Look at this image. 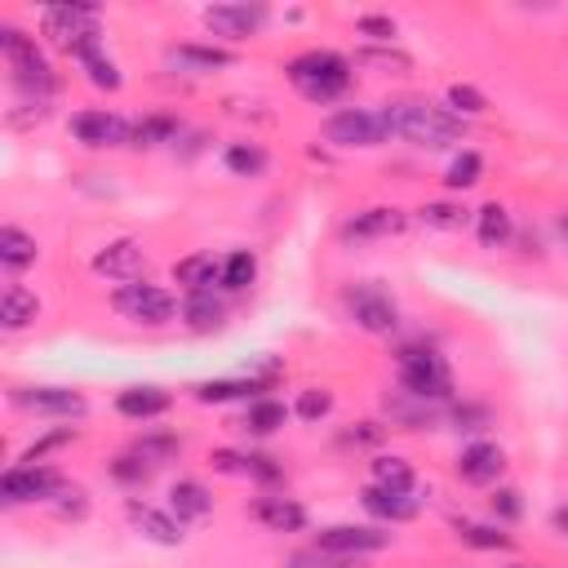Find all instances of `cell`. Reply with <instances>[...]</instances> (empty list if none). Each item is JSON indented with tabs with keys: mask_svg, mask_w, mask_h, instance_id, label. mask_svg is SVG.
<instances>
[{
	"mask_svg": "<svg viewBox=\"0 0 568 568\" xmlns=\"http://www.w3.org/2000/svg\"><path fill=\"white\" fill-rule=\"evenodd\" d=\"M169 58H173V62H186V67H195V71H213V67H231V62H235L231 49H217V44H178Z\"/></svg>",
	"mask_w": 568,
	"mask_h": 568,
	"instance_id": "34",
	"label": "cell"
},
{
	"mask_svg": "<svg viewBox=\"0 0 568 568\" xmlns=\"http://www.w3.org/2000/svg\"><path fill=\"white\" fill-rule=\"evenodd\" d=\"M475 235L484 248H501L510 240V209L501 200H488L479 213H475Z\"/></svg>",
	"mask_w": 568,
	"mask_h": 568,
	"instance_id": "25",
	"label": "cell"
},
{
	"mask_svg": "<svg viewBox=\"0 0 568 568\" xmlns=\"http://www.w3.org/2000/svg\"><path fill=\"white\" fill-rule=\"evenodd\" d=\"M493 515H497L501 524H515V519L524 515V501H519V488H497V493H493Z\"/></svg>",
	"mask_w": 568,
	"mask_h": 568,
	"instance_id": "44",
	"label": "cell"
},
{
	"mask_svg": "<svg viewBox=\"0 0 568 568\" xmlns=\"http://www.w3.org/2000/svg\"><path fill=\"white\" fill-rule=\"evenodd\" d=\"M151 466H155V462H146L142 453H124V457H115V462H111V475H115L120 484L138 488V484H146V479H151Z\"/></svg>",
	"mask_w": 568,
	"mask_h": 568,
	"instance_id": "40",
	"label": "cell"
},
{
	"mask_svg": "<svg viewBox=\"0 0 568 568\" xmlns=\"http://www.w3.org/2000/svg\"><path fill=\"white\" fill-rule=\"evenodd\" d=\"M501 470H506V453H501L497 444H488V439L466 444L462 457H457V475H462V484H475V488L497 484Z\"/></svg>",
	"mask_w": 568,
	"mask_h": 568,
	"instance_id": "15",
	"label": "cell"
},
{
	"mask_svg": "<svg viewBox=\"0 0 568 568\" xmlns=\"http://www.w3.org/2000/svg\"><path fill=\"white\" fill-rule=\"evenodd\" d=\"M169 390H160V386H129V390H120L115 395V413L120 417H129V422H151V417H164L169 413Z\"/></svg>",
	"mask_w": 568,
	"mask_h": 568,
	"instance_id": "19",
	"label": "cell"
},
{
	"mask_svg": "<svg viewBox=\"0 0 568 568\" xmlns=\"http://www.w3.org/2000/svg\"><path fill=\"white\" fill-rule=\"evenodd\" d=\"M111 306L124 315V320H133V324H169L173 320V311H178V302H173V293L169 288H160V284H120L115 293H111Z\"/></svg>",
	"mask_w": 568,
	"mask_h": 568,
	"instance_id": "7",
	"label": "cell"
},
{
	"mask_svg": "<svg viewBox=\"0 0 568 568\" xmlns=\"http://www.w3.org/2000/svg\"><path fill=\"white\" fill-rule=\"evenodd\" d=\"M36 315H40V297H36L31 288L9 284V288L0 293V324H4L9 333H18V328L36 324Z\"/></svg>",
	"mask_w": 568,
	"mask_h": 568,
	"instance_id": "23",
	"label": "cell"
},
{
	"mask_svg": "<svg viewBox=\"0 0 568 568\" xmlns=\"http://www.w3.org/2000/svg\"><path fill=\"white\" fill-rule=\"evenodd\" d=\"M359 506L373 515V519H382V524H408V519H417V497L413 493H390V488H377V484H368L364 493H359Z\"/></svg>",
	"mask_w": 568,
	"mask_h": 568,
	"instance_id": "17",
	"label": "cell"
},
{
	"mask_svg": "<svg viewBox=\"0 0 568 568\" xmlns=\"http://www.w3.org/2000/svg\"><path fill=\"white\" fill-rule=\"evenodd\" d=\"M390 546V532L368 528V524H333L315 532V550L333 555V559H359V555H377Z\"/></svg>",
	"mask_w": 568,
	"mask_h": 568,
	"instance_id": "8",
	"label": "cell"
},
{
	"mask_svg": "<svg viewBox=\"0 0 568 568\" xmlns=\"http://www.w3.org/2000/svg\"><path fill=\"white\" fill-rule=\"evenodd\" d=\"M550 524H555V532H564V537H568V506H559V510L550 515Z\"/></svg>",
	"mask_w": 568,
	"mask_h": 568,
	"instance_id": "47",
	"label": "cell"
},
{
	"mask_svg": "<svg viewBox=\"0 0 568 568\" xmlns=\"http://www.w3.org/2000/svg\"><path fill=\"white\" fill-rule=\"evenodd\" d=\"M209 462H213L217 470H226V475H248V457H240V453H226V448H217Z\"/></svg>",
	"mask_w": 568,
	"mask_h": 568,
	"instance_id": "45",
	"label": "cell"
},
{
	"mask_svg": "<svg viewBox=\"0 0 568 568\" xmlns=\"http://www.w3.org/2000/svg\"><path fill=\"white\" fill-rule=\"evenodd\" d=\"M284 422H288V408H284L280 399H271V395H257V399H248L244 426H248L253 435H275V430H284Z\"/></svg>",
	"mask_w": 568,
	"mask_h": 568,
	"instance_id": "28",
	"label": "cell"
},
{
	"mask_svg": "<svg viewBox=\"0 0 568 568\" xmlns=\"http://www.w3.org/2000/svg\"><path fill=\"white\" fill-rule=\"evenodd\" d=\"M355 31H359V36H373V40H382V44H390L395 18H386V13H359V18H355Z\"/></svg>",
	"mask_w": 568,
	"mask_h": 568,
	"instance_id": "43",
	"label": "cell"
},
{
	"mask_svg": "<svg viewBox=\"0 0 568 568\" xmlns=\"http://www.w3.org/2000/svg\"><path fill=\"white\" fill-rule=\"evenodd\" d=\"M404 222H408V217H404L395 204H373V209L355 213V217L342 226V235H346V240H382V235H399Z\"/></svg>",
	"mask_w": 568,
	"mask_h": 568,
	"instance_id": "18",
	"label": "cell"
},
{
	"mask_svg": "<svg viewBox=\"0 0 568 568\" xmlns=\"http://www.w3.org/2000/svg\"><path fill=\"white\" fill-rule=\"evenodd\" d=\"M559 231H564V240H568V217H564V222H559Z\"/></svg>",
	"mask_w": 568,
	"mask_h": 568,
	"instance_id": "48",
	"label": "cell"
},
{
	"mask_svg": "<svg viewBox=\"0 0 568 568\" xmlns=\"http://www.w3.org/2000/svg\"><path fill=\"white\" fill-rule=\"evenodd\" d=\"M67 484H62V475L53 470V466H9L4 475H0V497L4 501H53L58 493H62Z\"/></svg>",
	"mask_w": 568,
	"mask_h": 568,
	"instance_id": "9",
	"label": "cell"
},
{
	"mask_svg": "<svg viewBox=\"0 0 568 568\" xmlns=\"http://www.w3.org/2000/svg\"><path fill=\"white\" fill-rule=\"evenodd\" d=\"M288 84L306 102H333L351 89V58H342L333 49H306L288 62Z\"/></svg>",
	"mask_w": 568,
	"mask_h": 568,
	"instance_id": "2",
	"label": "cell"
},
{
	"mask_svg": "<svg viewBox=\"0 0 568 568\" xmlns=\"http://www.w3.org/2000/svg\"><path fill=\"white\" fill-rule=\"evenodd\" d=\"M351 67H368V71H382V75H408L413 71V58L408 53H399V49H390V44H364V49H355V58H351Z\"/></svg>",
	"mask_w": 568,
	"mask_h": 568,
	"instance_id": "27",
	"label": "cell"
},
{
	"mask_svg": "<svg viewBox=\"0 0 568 568\" xmlns=\"http://www.w3.org/2000/svg\"><path fill=\"white\" fill-rule=\"evenodd\" d=\"M453 532H457V541H462V546H470V550H510V546H515V541H510V532H501V528H493V524L457 519V524H453Z\"/></svg>",
	"mask_w": 568,
	"mask_h": 568,
	"instance_id": "30",
	"label": "cell"
},
{
	"mask_svg": "<svg viewBox=\"0 0 568 568\" xmlns=\"http://www.w3.org/2000/svg\"><path fill=\"white\" fill-rule=\"evenodd\" d=\"M373 484L390 493H413V466L399 453H377L373 457Z\"/></svg>",
	"mask_w": 568,
	"mask_h": 568,
	"instance_id": "29",
	"label": "cell"
},
{
	"mask_svg": "<svg viewBox=\"0 0 568 568\" xmlns=\"http://www.w3.org/2000/svg\"><path fill=\"white\" fill-rule=\"evenodd\" d=\"M80 67H84V75H89V84H98V89H106V93H115L120 84H124V75H120V67L102 53V44H89L84 53H80Z\"/></svg>",
	"mask_w": 568,
	"mask_h": 568,
	"instance_id": "31",
	"label": "cell"
},
{
	"mask_svg": "<svg viewBox=\"0 0 568 568\" xmlns=\"http://www.w3.org/2000/svg\"><path fill=\"white\" fill-rule=\"evenodd\" d=\"M399 386H404V395H413V399H422V404H435V399H448V390H453V368H448V359H444L439 351H430V346H408V351L399 355Z\"/></svg>",
	"mask_w": 568,
	"mask_h": 568,
	"instance_id": "4",
	"label": "cell"
},
{
	"mask_svg": "<svg viewBox=\"0 0 568 568\" xmlns=\"http://www.w3.org/2000/svg\"><path fill=\"white\" fill-rule=\"evenodd\" d=\"M0 49L9 58V71H13L18 93H27V98H36L44 106V98L53 93V71H49L44 53L36 49V40L27 31H18V27H4L0 31Z\"/></svg>",
	"mask_w": 568,
	"mask_h": 568,
	"instance_id": "3",
	"label": "cell"
},
{
	"mask_svg": "<svg viewBox=\"0 0 568 568\" xmlns=\"http://www.w3.org/2000/svg\"><path fill=\"white\" fill-rule=\"evenodd\" d=\"M293 413H297L302 422H324V417L333 413V390H324V386H306V390L297 395Z\"/></svg>",
	"mask_w": 568,
	"mask_h": 568,
	"instance_id": "39",
	"label": "cell"
},
{
	"mask_svg": "<svg viewBox=\"0 0 568 568\" xmlns=\"http://www.w3.org/2000/svg\"><path fill=\"white\" fill-rule=\"evenodd\" d=\"M346 311L364 333H395V324H399V306L377 284H355L346 293Z\"/></svg>",
	"mask_w": 568,
	"mask_h": 568,
	"instance_id": "10",
	"label": "cell"
},
{
	"mask_svg": "<svg viewBox=\"0 0 568 568\" xmlns=\"http://www.w3.org/2000/svg\"><path fill=\"white\" fill-rule=\"evenodd\" d=\"M146 266V248L138 240H111L106 248L93 253V275L102 280H120V284H133Z\"/></svg>",
	"mask_w": 568,
	"mask_h": 568,
	"instance_id": "13",
	"label": "cell"
},
{
	"mask_svg": "<svg viewBox=\"0 0 568 568\" xmlns=\"http://www.w3.org/2000/svg\"><path fill=\"white\" fill-rule=\"evenodd\" d=\"M382 115H386L390 138H404L413 146L439 151V146L462 142V115H453L444 106H430V102H417V98H399V102H382Z\"/></svg>",
	"mask_w": 568,
	"mask_h": 568,
	"instance_id": "1",
	"label": "cell"
},
{
	"mask_svg": "<svg viewBox=\"0 0 568 568\" xmlns=\"http://www.w3.org/2000/svg\"><path fill=\"white\" fill-rule=\"evenodd\" d=\"M36 253H40L36 235H27L22 226H0V266H4L9 275L27 271V266L36 262Z\"/></svg>",
	"mask_w": 568,
	"mask_h": 568,
	"instance_id": "24",
	"label": "cell"
},
{
	"mask_svg": "<svg viewBox=\"0 0 568 568\" xmlns=\"http://www.w3.org/2000/svg\"><path fill=\"white\" fill-rule=\"evenodd\" d=\"M253 515L271 528V532H302L306 528V506L293 497H257Z\"/></svg>",
	"mask_w": 568,
	"mask_h": 568,
	"instance_id": "22",
	"label": "cell"
},
{
	"mask_svg": "<svg viewBox=\"0 0 568 568\" xmlns=\"http://www.w3.org/2000/svg\"><path fill=\"white\" fill-rule=\"evenodd\" d=\"M479 173H484L479 151H457L453 164H448V173H444V186H448V191H466V186L479 182Z\"/></svg>",
	"mask_w": 568,
	"mask_h": 568,
	"instance_id": "36",
	"label": "cell"
},
{
	"mask_svg": "<svg viewBox=\"0 0 568 568\" xmlns=\"http://www.w3.org/2000/svg\"><path fill=\"white\" fill-rule=\"evenodd\" d=\"M40 31H44L49 44H58V49H67V53H75L80 44H89L93 36H102L93 4H53V9H44Z\"/></svg>",
	"mask_w": 568,
	"mask_h": 568,
	"instance_id": "5",
	"label": "cell"
},
{
	"mask_svg": "<svg viewBox=\"0 0 568 568\" xmlns=\"http://www.w3.org/2000/svg\"><path fill=\"white\" fill-rule=\"evenodd\" d=\"M71 133L84 146H120V142H129L133 129L115 111H75L71 115Z\"/></svg>",
	"mask_w": 568,
	"mask_h": 568,
	"instance_id": "14",
	"label": "cell"
},
{
	"mask_svg": "<svg viewBox=\"0 0 568 568\" xmlns=\"http://www.w3.org/2000/svg\"><path fill=\"white\" fill-rule=\"evenodd\" d=\"M253 390H262V382H244V377H226V382H200L195 386V399L200 404H226V399H248Z\"/></svg>",
	"mask_w": 568,
	"mask_h": 568,
	"instance_id": "33",
	"label": "cell"
},
{
	"mask_svg": "<svg viewBox=\"0 0 568 568\" xmlns=\"http://www.w3.org/2000/svg\"><path fill=\"white\" fill-rule=\"evenodd\" d=\"M253 280H257V257H253L248 248H235V253L222 262V280H217V284H222L226 293H244Z\"/></svg>",
	"mask_w": 568,
	"mask_h": 568,
	"instance_id": "32",
	"label": "cell"
},
{
	"mask_svg": "<svg viewBox=\"0 0 568 568\" xmlns=\"http://www.w3.org/2000/svg\"><path fill=\"white\" fill-rule=\"evenodd\" d=\"M422 222H426V226H435V231H462V226L470 222V213H466L462 204L435 200V204H426V209H422Z\"/></svg>",
	"mask_w": 568,
	"mask_h": 568,
	"instance_id": "38",
	"label": "cell"
},
{
	"mask_svg": "<svg viewBox=\"0 0 568 568\" xmlns=\"http://www.w3.org/2000/svg\"><path fill=\"white\" fill-rule=\"evenodd\" d=\"M213 510V493L200 484V479H178L169 488V515L178 524H191V519H204Z\"/></svg>",
	"mask_w": 568,
	"mask_h": 568,
	"instance_id": "21",
	"label": "cell"
},
{
	"mask_svg": "<svg viewBox=\"0 0 568 568\" xmlns=\"http://www.w3.org/2000/svg\"><path fill=\"white\" fill-rule=\"evenodd\" d=\"M222 164H226L235 178H257V173L266 169V151H262L257 142H235V146H226Z\"/></svg>",
	"mask_w": 568,
	"mask_h": 568,
	"instance_id": "35",
	"label": "cell"
},
{
	"mask_svg": "<svg viewBox=\"0 0 568 568\" xmlns=\"http://www.w3.org/2000/svg\"><path fill=\"white\" fill-rule=\"evenodd\" d=\"M324 138H328L333 146H382V142H390V129H386L382 106H377V111H368V106H346V111H337V115L324 120Z\"/></svg>",
	"mask_w": 568,
	"mask_h": 568,
	"instance_id": "6",
	"label": "cell"
},
{
	"mask_svg": "<svg viewBox=\"0 0 568 568\" xmlns=\"http://www.w3.org/2000/svg\"><path fill=\"white\" fill-rule=\"evenodd\" d=\"M124 515H129V524H133L146 541H155V546H182V524H178L173 515H164V510H155V506L138 501V497L124 501Z\"/></svg>",
	"mask_w": 568,
	"mask_h": 568,
	"instance_id": "16",
	"label": "cell"
},
{
	"mask_svg": "<svg viewBox=\"0 0 568 568\" xmlns=\"http://www.w3.org/2000/svg\"><path fill=\"white\" fill-rule=\"evenodd\" d=\"M266 22V9L262 4H213L204 9V27L217 36V40H253Z\"/></svg>",
	"mask_w": 568,
	"mask_h": 568,
	"instance_id": "11",
	"label": "cell"
},
{
	"mask_svg": "<svg viewBox=\"0 0 568 568\" xmlns=\"http://www.w3.org/2000/svg\"><path fill=\"white\" fill-rule=\"evenodd\" d=\"M182 320H186V328H195V333H213V328H222L226 306H222V297H217L213 288H191V293L182 297Z\"/></svg>",
	"mask_w": 568,
	"mask_h": 568,
	"instance_id": "20",
	"label": "cell"
},
{
	"mask_svg": "<svg viewBox=\"0 0 568 568\" xmlns=\"http://www.w3.org/2000/svg\"><path fill=\"white\" fill-rule=\"evenodd\" d=\"M71 439H75V430H71V426H58V430L40 435L36 444H27V453L18 457V466H36V462H44V453H53V448H62V444H71Z\"/></svg>",
	"mask_w": 568,
	"mask_h": 568,
	"instance_id": "41",
	"label": "cell"
},
{
	"mask_svg": "<svg viewBox=\"0 0 568 568\" xmlns=\"http://www.w3.org/2000/svg\"><path fill=\"white\" fill-rule=\"evenodd\" d=\"M173 280L191 293V288H213V280H222V266L213 262V253H191L173 262Z\"/></svg>",
	"mask_w": 568,
	"mask_h": 568,
	"instance_id": "26",
	"label": "cell"
},
{
	"mask_svg": "<svg viewBox=\"0 0 568 568\" xmlns=\"http://www.w3.org/2000/svg\"><path fill=\"white\" fill-rule=\"evenodd\" d=\"M328 568H346V564H328Z\"/></svg>",
	"mask_w": 568,
	"mask_h": 568,
	"instance_id": "49",
	"label": "cell"
},
{
	"mask_svg": "<svg viewBox=\"0 0 568 568\" xmlns=\"http://www.w3.org/2000/svg\"><path fill=\"white\" fill-rule=\"evenodd\" d=\"M448 106H453V115H479L488 106V98L475 84H453L448 89Z\"/></svg>",
	"mask_w": 568,
	"mask_h": 568,
	"instance_id": "42",
	"label": "cell"
},
{
	"mask_svg": "<svg viewBox=\"0 0 568 568\" xmlns=\"http://www.w3.org/2000/svg\"><path fill=\"white\" fill-rule=\"evenodd\" d=\"M173 133H178V120H173V115H146V120L133 124L129 142H133V146H160V142H169Z\"/></svg>",
	"mask_w": 568,
	"mask_h": 568,
	"instance_id": "37",
	"label": "cell"
},
{
	"mask_svg": "<svg viewBox=\"0 0 568 568\" xmlns=\"http://www.w3.org/2000/svg\"><path fill=\"white\" fill-rule=\"evenodd\" d=\"M248 475H257V479H280V466H275V457H266V453H248Z\"/></svg>",
	"mask_w": 568,
	"mask_h": 568,
	"instance_id": "46",
	"label": "cell"
},
{
	"mask_svg": "<svg viewBox=\"0 0 568 568\" xmlns=\"http://www.w3.org/2000/svg\"><path fill=\"white\" fill-rule=\"evenodd\" d=\"M13 404L31 408V413H44V417H84V408H89L84 395L71 390V386H18Z\"/></svg>",
	"mask_w": 568,
	"mask_h": 568,
	"instance_id": "12",
	"label": "cell"
}]
</instances>
